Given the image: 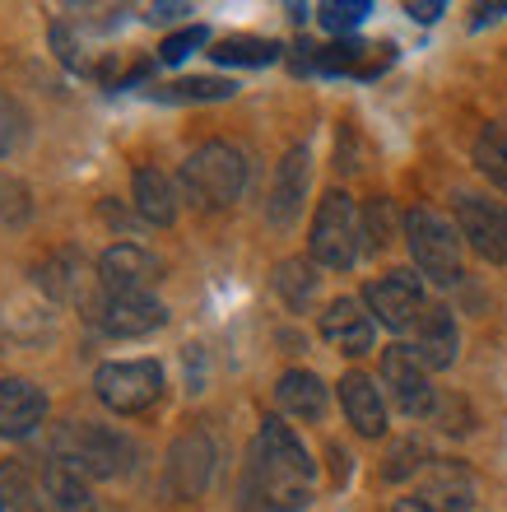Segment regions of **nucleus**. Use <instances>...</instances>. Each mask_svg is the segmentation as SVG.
Instances as JSON below:
<instances>
[{
    "label": "nucleus",
    "instance_id": "obj_1",
    "mask_svg": "<svg viewBox=\"0 0 507 512\" xmlns=\"http://www.w3.org/2000/svg\"><path fill=\"white\" fill-rule=\"evenodd\" d=\"M312 480H317V466L307 457L303 438L284 419L270 415L256 433L247 494L261 503V512H303L312 503Z\"/></svg>",
    "mask_w": 507,
    "mask_h": 512
},
{
    "label": "nucleus",
    "instance_id": "obj_2",
    "mask_svg": "<svg viewBox=\"0 0 507 512\" xmlns=\"http://www.w3.org/2000/svg\"><path fill=\"white\" fill-rule=\"evenodd\" d=\"M247 187V159L238 145L228 140H205L201 149H191L182 163V191L191 205L201 210H224L233 205Z\"/></svg>",
    "mask_w": 507,
    "mask_h": 512
},
{
    "label": "nucleus",
    "instance_id": "obj_3",
    "mask_svg": "<svg viewBox=\"0 0 507 512\" xmlns=\"http://www.w3.org/2000/svg\"><path fill=\"white\" fill-rule=\"evenodd\" d=\"M56 461H70L84 480H117L131 471L135 461V443L121 429L107 424H66L52 443Z\"/></svg>",
    "mask_w": 507,
    "mask_h": 512
},
{
    "label": "nucleus",
    "instance_id": "obj_4",
    "mask_svg": "<svg viewBox=\"0 0 507 512\" xmlns=\"http://www.w3.org/2000/svg\"><path fill=\"white\" fill-rule=\"evenodd\" d=\"M307 256L326 270H349L363 256V210L349 191H326L312 215V238Z\"/></svg>",
    "mask_w": 507,
    "mask_h": 512
},
{
    "label": "nucleus",
    "instance_id": "obj_5",
    "mask_svg": "<svg viewBox=\"0 0 507 512\" xmlns=\"http://www.w3.org/2000/svg\"><path fill=\"white\" fill-rule=\"evenodd\" d=\"M405 243H410V256L424 280L433 284L461 280V233H456L452 219H442L428 205H414L405 215Z\"/></svg>",
    "mask_w": 507,
    "mask_h": 512
},
{
    "label": "nucleus",
    "instance_id": "obj_6",
    "mask_svg": "<svg viewBox=\"0 0 507 512\" xmlns=\"http://www.w3.org/2000/svg\"><path fill=\"white\" fill-rule=\"evenodd\" d=\"M98 401L117 415H140L163 396V368L154 359H117L94 373Z\"/></svg>",
    "mask_w": 507,
    "mask_h": 512
},
{
    "label": "nucleus",
    "instance_id": "obj_7",
    "mask_svg": "<svg viewBox=\"0 0 507 512\" xmlns=\"http://www.w3.org/2000/svg\"><path fill=\"white\" fill-rule=\"evenodd\" d=\"M38 284L47 298L80 308L84 317H98V308H103V280H98V270H89V256L80 247H61L47 256L38 266Z\"/></svg>",
    "mask_w": 507,
    "mask_h": 512
},
{
    "label": "nucleus",
    "instance_id": "obj_8",
    "mask_svg": "<svg viewBox=\"0 0 507 512\" xmlns=\"http://www.w3.org/2000/svg\"><path fill=\"white\" fill-rule=\"evenodd\" d=\"M475 508V475L461 461H433L424 480L391 503V512H470Z\"/></svg>",
    "mask_w": 507,
    "mask_h": 512
},
{
    "label": "nucleus",
    "instance_id": "obj_9",
    "mask_svg": "<svg viewBox=\"0 0 507 512\" xmlns=\"http://www.w3.org/2000/svg\"><path fill=\"white\" fill-rule=\"evenodd\" d=\"M363 308L373 312V322H382L387 331H414V322L428 312L424 280L414 270H387L363 289Z\"/></svg>",
    "mask_w": 507,
    "mask_h": 512
},
{
    "label": "nucleus",
    "instance_id": "obj_10",
    "mask_svg": "<svg viewBox=\"0 0 507 512\" xmlns=\"http://www.w3.org/2000/svg\"><path fill=\"white\" fill-rule=\"evenodd\" d=\"M456 233L489 266H507V205L475 196V191L456 196Z\"/></svg>",
    "mask_w": 507,
    "mask_h": 512
},
{
    "label": "nucleus",
    "instance_id": "obj_11",
    "mask_svg": "<svg viewBox=\"0 0 507 512\" xmlns=\"http://www.w3.org/2000/svg\"><path fill=\"white\" fill-rule=\"evenodd\" d=\"M210 480H214V438L201 424H191L168 447V494L173 499H201Z\"/></svg>",
    "mask_w": 507,
    "mask_h": 512
},
{
    "label": "nucleus",
    "instance_id": "obj_12",
    "mask_svg": "<svg viewBox=\"0 0 507 512\" xmlns=\"http://www.w3.org/2000/svg\"><path fill=\"white\" fill-rule=\"evenodd\" d=\"M382 382H387L396 410L410 419H428L438 410V396H433V382H428V368L419 364V354L410 345H391L382 354Z\"/></svg>",
    "mask_w": 507,
    "mask_h": 512
},
{
    "label": "nucleus",
    "instance_id": "obj_13",
    "mask_svg": "<svg viewBox=\"0 0 507 512\" xmlns=\"http://www.w3.org/2000/svg\"><path fill=\"white\" fill-rule=\"evenodd\" d=\"M163 266L159 256L145 252L140 243H112L98 256V280H103V294H149L159 284Z\"/></svg>",
    "mask_w": 507,
    "mask_h": 512
},
{
    "label": "nucleus",
    "instance_id": "obj_14",
    "mask_svg": "<svg viewBox=\"0 0 507 512\" xmlns=\"http://www.w3.org/2000/svg\"><path fill=\"white\" fill-rule=\"evenodd\" d=\"M307 182H312V154H307V145H294L275 168V187H270L266 201L270 229H294L298 224L307 201Z\"/></svg>",
    "mask_w": 507,
    "mask_h": 512
},
{
    "label": "nucleus",
    "instance_id": "obj_15",
    "mask_svg": "<svg viewBox=\"0 0 507 512\" xmlns=\"http://www.w3.org/2000/svg\"><path fill=\"white\" fill-rule=\"evenodd\" d=\"M94 322L112 340H135L159 331L168 322V308L154 294H103V308H98Z\"/></svg>",
    "mask_w": 507,
    "mask_h": 512
},
{
    "label": "nucleus",
    "instance_id": "obj_16",
    "mask_svg": "<svg viewBox=\"0 0 507 512\" xmlns=\"http://www.w3.org/2000/svg\"><path fill=\"white\" fill-rule=\"evenodd\" d=\"M321 336H326L331 350L359 359V354H368L377 345V322L373 312L363 308V298H335L331 308L321 312Z\"/></svg>",
    "mask_w": 507,
    "mask_h": 512
},
{
    "label": "nucleus",
    "instance_id": "obj_17",
    "mask_svg": "<svg viewBox=\"0 0 507 512\" xmlns=\"http://www.w3.org/2000/svg\"><path fill=\"white\" fill-rule=\"evenodd\" d=\"M414 354H419V364L433 373V368H452L456 364V350H461V326H456L452 308H442V303H428V312L414 322Z\"/></svg>",
    "mask_w": 507,
    "mask_h": 512
},
{
    "label": "nucleus",
    "instance_id": "obj_18",
    "mask_svg": "<svg viewBox=\"0 0 507 512\" xmlns=\"http://www.w3.org/2000/svg\"><path fill=\"white\" fill-rule=\"evenodd\" d=\"M340 410H345L349 429L359 438H382L387 433V401L368 373H345L340 378Z\"/></svg>",
    "mask_w": 507,
    "mask_h": 512
},
{
    "label": "nucleus",
    "instance_id": "obj_19",
    "mask_svg": "<svg viewBox=\"0 0 507 512\" xmlns=\"http://www.w3.org/2000/svg\"><path fill=\"white\" fill-rule=\"evenodd\" d=\"M47 419V396L24 378H0V438H28Z\"/></svg>",
    "mask_w": 507,
    "mask_h": 512
},
{
    "label": "nucleus",
    "instance_id": "obj_20",
    "mask_svg": "<svg viewBox=\"0 0 507 512\" xmlns=\"http://www.w3.org/2000/svg\"><path fill=\"white\" fill-rule=\"evenodd\" d=\"M275 405H280L289 419H307V424H317L326 415V405H331V391L317 373H307V368H289L280 382H275Z\"/></svg>",
    "mask_w": 507,
    "mask_h": 512
},
{
    "label": "nucleus",
    "instance_id": "obj_21",
    "mask_svg": "<svg viewBox=\"0 0 507 512\" xmlns=\"http://www.w3.org/2000/svg\"><path fill=\"white\" fill-rule=\"evenodd\" d=\"M135 215L154 229H168L177 219V191L159 168H135Z\"/></svg>",
    "mask_w": 507,
    "mask_h": 512
},
{
    "label": "nucleus",
    "instance_id": "obj_22",
    "mask_svg": "<svg viewBox=\"0 0 507 512\" xmlns=\"http://www.w3.org/2000/svg\"><path fill=\"white\" fill-rule=\"evenodd\" d=\"M42 494L52 499L56 512L94 508V499H89V480H84L70 461H56V457H47V466H42Z\"/></svg>",
    "mask_w": 507,
    "mask_h": 512
},
{
    "label": "nucleus",
    "instance_id": "obj_23",
    "mask_svg": "<svg viewBox=\"0 0 507 512\" xmlns=\"http://www.w3.org/2000/svg\"><path fill=\"white\" fill-rule=\"evenodd\" d=\"M317 284H321V275H317V261H312V256H289V261L275 266V294L284 298V308L289 312L312 308Z\"/></svg>",
    "mask_w": 507,
    "mask_h": 512
},
{
    "label": "nucleus",
    "instance_id": "obj_24",
    "mask_svg": "<svg viewBox=\"0 0 507 512\" xmlns=\"http://www.w3.org/2000/svg\"><path fill=\"white\" fill-rule=\"evenodd\" d=\"M238 94L233 80H219V75H196V80H177V84H163L154 89L159 103H224V98Z\"/></svg>",
    "mask_w": 507,
    "mask_h": 512
},
{
    "label": "nucleus",
    "instance_id": "obj_25",
    "mask_svg": "<svg viewBox=\"0 0 507 512\" xmlns=\"http://www.w3.org/2000/svg\"><path fill=\"white\" fill-rule=\"evenodd\" d=\"M214 61L219 66H275L280 61V42L270 38H224L214 42Z\"/></svg>",
    "mask_w": 507,
    "mask_h": 512
},
{
    "label": "nucleus",
    "instance_id": "obj_26",
    "mask_svg": "<svg viewBox=\"0 0 507 512\" xmlns=\"http://www.w3.org/2000/svg\"><path fill=\"white\" fill-rule=\"evenodd\" d=\"M475 168H480L498 191H507V131L503 126H484L475 135Z\"/></svg>",
    "mask_w": 507,
    "mask_h": 512
},
{
    "label": "nucleus",
    "instance_id": "obj_27",
    "mask_svg": "<svg viewBox=\"0 0 507 512\" xmlns=\"http://www.w3.org/2000/svg\"><path fill=\"white\" fill-rule=\"evenodd\" d=\"M33 499H38V485H33L28 466L24 461H5L0 466V508L24 512V508H33Z\"/></svg>",
    "mask_w": 507,
    "mask_h": 512
},
{
    "label": "nucleus",
    "instance_id": "obj_28",
    "mask_svg": "<svg viewBox=\"0 0 507 512\" xmlns=\"http://www.w3.org/2000/svg\"><path fill=\"white\" fill-rule=\"evenodd\" d=\"M373 52V47H363L359 38H340L331 42V47H317V70L321 75H349V70H368L363 66V56Z\"/></svg>",
    "mask_w": 507,
    "mask_h": 512
},
{
    "label": "nucleus",
    "instance_id": "obj_29",
    "mask_svg": "<svg viewBox=\"0 0 507 512\" xmlns=\"http://www.w3.org/2000/svg\"><path fill=\"white\" fill-rule=\"evenodd\" d=\"M391 224H396V215H391L387 196L363 205V252H382L391 243Z\"/></svg>",
    "mask_w": 507,
    "mask_h": 512
},
{
    "label": "nucleus",
    "instance_id": "obj_30",
    "mask_svg": "<svg viewBox=\"0 0 507 512\" xmlns=\"http://www.w3.org/2000/svg\"><path fill=\"white\" fill-rule=\"evenodd\" d=\"M368 14H373L368 0H326V5H317L321 28H331V33H349V28H359Z\"/></svg>",
    "mask_w": 507,
    "mask_h": 512
},
{
    "label": "nucleus",
    "instance_id": "obj_31",
    "mask_svg": "<svg viewBox=\"0 0 507 512\" xmlns=\"http://www.w3.org/2000/svg\"><path fill=\"white\" fill-rule=\"evenodd\" d=\"M424 466H428V447L419 438H401V443L391 447L387 466H382V480H405V475L424 471Z\"/></svg>",
    "mask_w": 507,
    "mask_h": 512
},
{
    "label": "nucleus",
    "instance_id": "obj_32",
    "mask_svg": "<svg viewBox=\"0 0 507 512\" xmlns=\"http://www.w3.org/2000/svg\"><path fill=\"white\" fill-rule=\"evenodd\" d=\"M205 42H210V28H205V24H191V28H182V33H173V38H163L159 61H163V66H182L191 52H201Z\"/></svg>",
    "mask_w": 507,
    "mask_h": 512
},
{
    "label": "nucleus",
    "instance_id": "obj_33",
    "mask_svg": "<svg viewBox=\"0 0 507 512\" xmlns=\"http://www.w3.org/2000/svg\"><path fill=\"white\" fill-rule=\"evenodd\" d=\"M182 14H191L187 0H159V5H145V24H173Z\"/></svg>",
    "mask_w": 507,
    "mask_h": 512
},
{
    "label": "nucleus",
    "instance_id": "obj_34",
    "mask_svg": "<svg viewBox=\"0 0 507 512\" xmlns=\"http://www.w3.org/2000/svg\"><path fill=\"white\" fill-rule=\"evenodd\" d=\"M442 10H447L442 0H410V5H405V14H410L414 24H438Z\"/></svg>",
    "mask_w": 507,
    "mask_h": 512
},
{
    "label": "nucleus",
    "instance_id": "obj_35",
    "mask_svg": "<svg viewBox=\"0 0 507 512\" xmlns=\"http://www.w3.org/2000/svg\"><path fill=\"white\" fill-rule=\"evenodd\" d=\"M503 14H507V0H498V5H480V10H475V28L494 24V19H503Z\"/></svg>",
    "mask_w": 507,
    "mask_h": 512
},
{
    "label": "nucleus",
    "instance_id": "obj_36",
    "mask_svg": "<svg viewBox=\"0 0 507 512\" xmlns=\"http://www.w3.org/2000/svg\"><path fill=\"white\" fill-rule=\"evenodd\" d=\"M84 512H103V508H98V503H94V508H84Z\"/></svg>",
    "mask_w": 507,
    "mask_h": 512
},
{
    "label": "nucleus",
    "instance_id": "obj_37",
    "mask_svg": "<svg viewBox=\"0 0 507 512\" xmlns=\"http://www.w3.org/2000/svg\"><path fill=\"white\" fill-rule=\"evenodd\" d=\"M0 512H5V508H0Z\"/></svg>",
    "mask_w": 507,
    "mask_h": 512
}]
</instances>
